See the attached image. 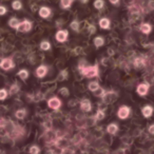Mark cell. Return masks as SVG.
<instances>
[{
    "label": "cell",
    "mask_w": 154,
    "mask_h": 154,
    "mask_svg": "<svg viewBox=\"0 0 154 154\" xmlns=\"http://www.w3.org/2000/svg\"><path fill=\"white\" fill-rule=\"evenodd\" d=\"M93 93H94V95L96 97H101V98H103V96L106 95V90H105V89H103V88H100V87H99V88L97 89V90H95Z\"/></svg>",
    "instance_id": "24"
},
{
    "label": "cell",
    "mask_w": 154,
    "mask_h": 154,
    "mask_svg": "<svg viewBox=\"0 0 154 154\" xmlns=\"http://www.w3.org/2000/svg\"><path fill=\"white\" fill-rule=\"evenodd\" d=\"M105 118V112L101 111V110H98L95 114V120H103Z\"/></svg>",
    "instance_id": "32"
},
{
    "label": "cell",
    "mask_w": 154,
    "mask_h": 154,
    "mask_svg": "<svg viewBox=\"0 0 154 154\" xmlns=\"http://www.w3.org/2000/svg\"><path fill=\"white\" fill-rule=\"evenodd\" d=\"M74 0H60V5L63 10H68L72 7Z\"/></svg>",
    "instance_id": "19"
},
{
    "label": "cell",
    "mask_w": 154,
    "mask_h": 154,
    "mask_svg": "<svg viewBox=\"0 0 154 154\" xmlns=\"http://www.w3.org/2000/svg\"><path fill=\"white\" fill-rule=\"evenodd\" d=\"M70 28L72 29L74 32H79V22L77 20H73L70 23Z\"/></svg>",
    "instance_id": "25"
},
{
    "label": "cell",
    "mask_w": 154,
    "mask_h": 154,
    "mask_svg": "<svg viewBox=\"0 0 154 154\" xmlns=\"http://www.w3.org/2000/svg\"><path fill=\"white\" fill-rule=\"evenodd\" d=\"M98 24H99V26H100L101 30H109L110 26H111V21H110L109 18L103 17V18H100V19H99Z\"/></svg>",
    "instance_id": "12"
},
{
    "label": "cell",
    "mask_w": 154,
    "mask_h": 154,
    "mask_svg": "<svg viewBox=\"0 0 154 154\" xmlns=\"http://www.w3.org/2000/svg\"><path fill=\"white\" fill-rule=\"evenodd\" d=\"M133 66H134L135 69H141V68H143V66H146V60H145V58H143V57H137L136 59L134 60V62H133Z\"/></svg>",
    "instance_id": "15"
},
{
    "label": "cell",
    "mask_w": 154,
    "mask_h": 154,
    "mask_svg": "<svg viewBox=\"0 0 154 154\" xmlns=\"http://www.w3.org/2000/svg\"><path fill=\"white\" fill-rule=\"evenodd\" d=\"M9 96V92L7 89H0V100H5Z\"/></svg>",
    "instance_id": "28"
},
{
    "label": "cell",
    "mask_w": 154,
    "mask_h": 154,
    "mask_svg": "<svg viewBox=\"0 0 154 154\" xmlns=\"http://www.w3.org/2000/svg\"><path fill=\"white\" fill-rule=\"evenodd\" d=\"M149 89H150V86H149V84H148V82H141V84H139L138 86H137L136 92L140 97H143V96H146V95L148 94V92H149Z\"/></svg>",
    "instance_id": "7"
},
{
    "label": "cell",
    "mask_w": 154,
    "mask_h": 154,
    "mask_svg": "<svg viewBox=\"0 0 154 154\" xmlns=\"http://www.w3.org/2000/svg\"><path fill=\"white\" fill-rule=\"evenodd\" d=\"M26 114H28V112H26V109H19L15 112V117L17 118V119L21 120V119H24V117L26 116Z\"/></svg>",
    "instance_id": "17"
},
{
    "label": "cell",
    "mask_w": 154,
    "mask_h": 154,
    "mask_svg": "<svg viewBox=\"0 0 154 154\" xmlns=\"http://www.w3.org/2000/svg\"><path fill=\"white\" fill-rule=\"evenodd\" d=\"M58 92H59L60 95H62V96H64V97H66V96L70 95V91H69V89L66 88V87H62V88H60Z\"/></svg>",
    "instance_id": "31"
},
{
    "label": "cell",
    "mask_w": 154,
    "mask_h": 154,
    "mask_svg": "<svg viewBox=\"0 0 154 154\" xmlns=\"http://www.w3.org/2000/svg\"><path fill=\"white\" fill-rule=\"evenodd\" d=\"M105 7V0H95L94 1V8L96 10H101Z\"/></svg>",
    "instance_id": "27"
},
{
    "label": "cell",
    "mask_w": 154,
    "mask_h": 154,
    "mask_svg": "<svg viewBox=\"0 0 154 154\" xmlns=\"http://www.w3.org/2000/svg\"><path fill=\"white\" fill-rule=\"evenodd\" d=\"M0 62H1V59H0Z\"/></svg>",
    "instance_id": "38"
},
{
    "label": "cell",
    "mask_w": 154,
    "mask_h": 154,
    "mask_svg": "<svg viewBox=\"0 0 154 154\" xmlns=\"http://www.w3.org/2000/svg\"><path fill=\"white\" fill-rule=\"evenodd\" d=\"M8 13V8L5 5H0V16H5Z\"/></svg>",
    "instance_id": "33"
},
{
    "label": "cell",
    "mask_w": 154,
    "mask_h": 154,
    "mask_svg": "<svg viewBox=\"0 0 154 154\" xmlns=\"http://www.w3.org/2000/svg\"><path fill=\"white\" fill-rule=\"evenodd\" d=\"M19 90H20V87L18 84L12 85V86L10 87V94H15V93H17Z\"/></svg>",
    "instance_id": "29"
},
{
    "label": "cell",
    "mask_w": 154,
    "mask_h": 154,
    "mask_svg": "<svg viewBox=\"0 0 154 154\" xmlns=\"http://www.w3.org/2000/svg\"><path fill=\"white\" fill-rule=\"evenodd\" d=\"M68 71L66 70H62L60 71L59 75H58V80H60V82H63V80H66V78H68Z\"/></svg>",
    "instance_id": "26"
},
{
    "label": "cell",
    "mask_w": 154,
    "mask_h": 154,
    "mask_svg": "<svg viewBox=\"0 0 154 154\" xmlns=\"http://www.w3.org/2000/svg\"><path fill=\"white\" fill-rule=\"evenodd\" d=\"M85 60H80L79 66H78V71L79 73L86 78H94L99 75V68L98 64H94V66H86L85 64Z\"/></svg>",
    "instance_id": "1"
},
{
    "label": "cell",
    "mask_w": 154,
    "mask_h": 154,
    "mask_svg": "<svg viewBox=\"0 0 154 154\" xmlns=\"http://www.w3.org/2000/svg\"><path fill=\"white\" fill-rule=\"evenodd\" d=\"M19 22H20V21L18 20V18L12 17V18H10V20H9V26H11L12 29H14V30H17Z\"/></svg>",
    "instance_id": "20"
},
{
    "label": "cell",
    "mask_w": 154,
    "mask_h": 154,
    "mask_svg": "<svg viewBox=\"0 0 154 154\" xmlns=\"http://www.w3.org/2000/svg\"><path fill=\"white\" fill-rule=\"evenodd\" d=\"M109 2L113 5H118L120 3V0H109Z\"/></svg>",
    "instance_id": "36"
},
{
    "label": "cell",
    "mask_w": 154,
    "mask_h": 154,
    "mask_svg": "<svg viewBox=\"0 0 154 154\" xmlns=\"http://www.w3.org/2000/svg\"><path fill=\"white\" fill-rule=\"evenodd\" d=\"M139 31H140L143 34L145 35H149L152 32V26L148 22H143L139 26Z\"/></svg>",
    "instance_id": "13"
},
{
    "label": "cell",
    "mask_w": 154,
    "mask_h": 154,
    "mask_svg": "<svg viewBox=\"0 0 154 154\" xmlns=\"http://www.w3.org/2000/svg\"><path fill=\"white\" fill-rule=\"evenodd\" d=\"M88 30H89V33H90V34H94V33L96 32V28H95L94 24H90Z\"/></svg>",
    "instance_id": "34"
},
{
    "label": "cell",
    "mask_w": 154,
    "mask_h": 154,
    "mask_svg": "<svg viewBox=\"0 0 154 154\" xmlns=\"http://www.w3.org/2000/svg\"><path fill=\"white\" fill-rule=\"evenodd\" d=\"M29 152H30V153H32V154H38V153H40V148H39L38 146H36V145H33V146H31V147H30Z\"/></svg>",
    "instance_id": "30"
},
{
    "label": "cell",
    "mask_w": 154,
    "mask_h": 154,
    "mask_svg": "<svg viewBox=\"0 0 154 154\" xmlns=\"http://www.w3.org/2000/svg\"><path fill=\"white\" fill-rule=\"evenodd\" d=\"M22 2L21 0H14L13 2H12V9L15 10V11H19V10L22 9Z\"/></svg>",
    "instance_id": "22"
},
{
    "label": "cell",
    "mask_w": 154,
    "mask_h": 154,
    "mask_svg": "<svg viewBox=\"0 0 154 154\" xmlns=\"http://www.w3.org/2000/svg\"><path fill=\"white\" fill-rule=\"evenodd\" d=\"M92 103H91L90 99L88 98H84L82 99V101H80V110L84 112H91L92 111Z\"/></svg>",
    "instance_id": "8"
},
{
    "label": "cell",
    "mask_w": 154,
    "mask_h": 154,
    "mask_svg": "<svg viewBox=\"0 0 154 154\" xmlns=\"http://www.w3.org/2000/svg\"><path fill=\"white\" fill-rule=\"evenodd\" d=\"M79 2L82 3V5H86V3L89 2V0H79Z\"/></svg>",
    "instance_id": "37"
},
{
    "label": "cell",
    "mask_w": 154,
    "mask_h": 154,
    "mask_svg": "<svg viewBox=\"0 0 154 154\" xmlns=\"http://www.w3.org/2000/svg\"><path fill=\"white\" fill-rule=\"evenodd\" d=\"M69 38V31L68 30H58L55 34V39L57 42H66Z\"/></svg>",
    "instance_id": "6"
},
{
    "label": "cell",
    "mask_w": 154,
    "mask_h": 154,
    "mask_svg": "<svg viewBox=\"0 0 154 154\" xmlns=\"http://www.w3.org/2000/svg\"><path fill=\"white\" fill-rule=\"evenodd\" d=\"M33 28V22L30 21V20H23V21H20L19 24H18L17 31L21 33H28L32 30Z\"/></svg>",
    "instance_id": "4"
},
{
    "label": "cell",
    "mask_w": 154,
    "mask_h": 154,
    "mask_svg": "<svg viewBox=\"0 0 154 154\" xmlns=\"http://www.w3.org/2000/svg\"><path fill=\"white\" fill-rule=\"evenodd\" d=\"M17 75L22 80H26L29 78V76H30V73H29V71L26 69H21L20 71H18Z\"/></svg>",
    "instance_id": "18"
},
{
    "label": "cell",
    "mask_w": 154,
    "mask_h": 154,
    "mask_svg": "<svg viewBox=\"0 0 154 154\" xmlns=\"http://www.w3.org/2000/svg\"><path fill=\"white\" fill-rule=\"evenodd\" d=\"M39 48H40L41 51H50V50H51V43L48 40H43L40 42Z\"/></svg>",
    "instance_id": "21"
},
{
    "label": "cell",
    "mask_w": 154,
    "mask_h": 154,
    "mask_svg": "<svg viewBox=\"0 0 154 154\" xmlns=\"http://www.w3.org/2000/svg\"><path fill=\"white\" fill-rule=\"evenodd\" d=\"M131 115V108L128 106H122L117 110V117L122 120H125Z\"/></svg>",
    "instance_id": "3"
},
{
    "label": "cell",
    "mask_w": 154,
    "mask_h": 154,
    "mask_svg": "<svg viewBox=\"0 0 154 154\" xmlns=\"http://www.w3.org/2000/svg\"><path fill=\"white\" fill-rule=\"evenodd\" d=\"M99 84L97 82H90L88 84V89L91 91V92H94L95 90H97V89L99 88Z\"/></svg>",
    "instance_id": "23"
},
{
    "label": "cell",
    "mask_w": 154,
    "mask_h": 154,
    "mask_svg": "<svg viewBox=\"0 0 154 154\" xmlns=\"http://www.w3.org/2000/svg\"><path fill=\"white\" fill-rule=\"evenodd\" d=\"M38 14H39V17L43 18V19H48L52 16V10L50 9L49 7H41L38 11Z\"/></svg>",
    "instance_id": "9"
},
{
    "label": "cell",
    "mask_w": 154,
    "mask_h": 154,
    "mask_svg": "<svg viewBox=\"0 0 154 154\" xmlns=\"http://www.w3.org/2000/svg\"><path fill=\"white\" fill-rule=\"evenodd\" d=\"M61 106H62L61 100H60L57 96L51 97V98L48 100V107H49L50 109H52V110H55V111H57V110L60 109V107H61Z\"/></svg>",
    "instance_id": "5"
},
{
    "label": "cell",
    "mask_w": 154,
    "mask_h": 154,
    "mask_svg": "<svg viewBox=\"0 0 154 154\" xmlns=\"http://www.w3.org/2000/svg\"><path fill=\"white\" fill-rule=\"evenodd\" d=\"M0 68L5 71H10L13 68H15V62H14L13 58L5 57V58H3V59H1V62H0Z\"/></svg>",
    "instance_id": "2"
},
{
    "label": "cell",
    "mask_w": 154,
    "mask_h": 154,
    "mask_svg": "<svg viewBox=\"0 0 154 154\" xmlns=\"http://www.w3.org/2000/svg\"><path fill=\"white\" fill-rule=\"evenodd\" d=\"M93 42H94L95 47L98 49V48H101L103 45H105V38H103V36H96L94 38V41H93Z\"/></svg>",
    "instance_id": "16"
},
{
    "label": "cell",
    "mask_w": 154,
    "mask_h": 154,
    "mask_svg": "<svg viewBox=\"0 0 154 154\" xmlns=\"http://www.w3.org/2000/svg\"><path fill=\"white\" fill-rule=\"evenodd\" d=\"M118 130H119V128H118V125L116 122H111L107 126V132L110 135H115L118 132Z\"/></svg>",
    "instance_id": "14"
},
{
    "label": "cell",
    "mask_w": 154,
    "mask_h": 154,
    "mask_svg": "<svg viewBox=\"0 0 154 154\" xmlns=\"http://www.w3.org/2000/svg\"><path fill=\"white\" fill-rule=\"evenodd\" d=\"M148 132H149L150 134L154 135V124L151 125V126H149V128H148Z\"/></svg>",
    "instance_id": "35"
},
{
    "label": "cell",
    "mask_w": 154,
    "mask_h": 154,
    "mask_svg": "<svg viewBox=\"0 0 154 154\" xmlns=\"http://www.w3.org/2000/svg\"><path fill=\"white\" fill-rule=\"evenodd\" d=\"M48 72H49V68L45 64H40L39 66H37L36 69V76L38 78H43L47 76Z\"/></svg>",
    "instance_id": "10"
},
{
    "label": "cell",
    "mask_w": 154,
    "mask_h": 154,
    "mask_svg": "<svg viewBox=\"0 0 154 154\" xmlns=\"http://www.w3.org/2000/svg\"><path fill=\"white\" fill-rule=\"evenodd\" d=\"M153 112H154V109L152 106L150 105H147L145 107L141 108V114L145 118H150L152 115H153Z\"/></svg>",
    "instance_id": "11"
}]
</instances>
